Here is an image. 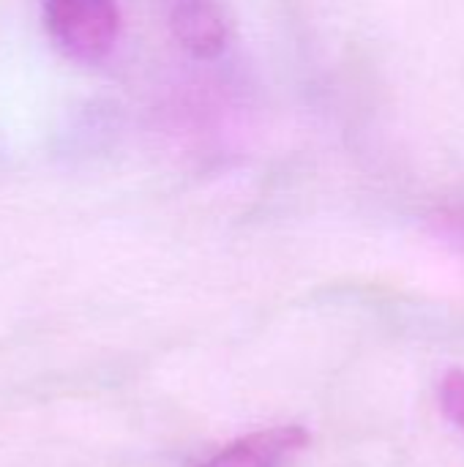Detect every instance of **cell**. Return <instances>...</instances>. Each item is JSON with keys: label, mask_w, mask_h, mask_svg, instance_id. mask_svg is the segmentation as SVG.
<instances>
[{"label": "cell", "mask_w": 464, "mask_h": 467, "mask_svg": "<svg viewBox=\"0 0 464 467\" xmlns=\"http://www.w3.org/2000/svg\"><path fill=\"white\" fill-rule=\"evenodd\" d=\"M41 16L52 44L79 66L104 63L120 41L118 0H41Z\"/></svg>", "instance_id": "obj_1"}, {"label": "cell", "mask_w": 464, "mask_h": 467, "mask_svg": "<svg viewBox=\"0 0 464 467\" xmlns=\"http://www.w3.org/2000/svg\"><path fill=\"white\" fill-rule=\"evenodd\" d=\"M309 446V432L298 424L249 432L194 467H284Z\"/></svg>", "instance_id": "obj_2"}, {"label": "cell", "mask_w": 464, "mask_h": 467, "mask_svg": "<svg viewBox=\"0 0 464 467\" xmlns=\"http://www.w3.org/2000/svg\"><path fill=\"white\" fill-rule=\"evenodd\" d=\"M170 30L180 49L197 60L219 57L230 41V25L216 0H175L170 8Z\"/></svg>", "instance_id": "obj_3"}, {"label": "cell", "mask_w": 464, "mask_h": 467, "mask_svg": "<svg viewBox=\"0 0 464 467\" xmlns=\"http://www.w3.org/2000/svg\"><path fill=\"white\" fill-rule=\"evenodd\" d=\"M440 408L464 432V372L454 369L440 380Z\"/></svg>", "instance_id": "obj_4"}]
</instances>
